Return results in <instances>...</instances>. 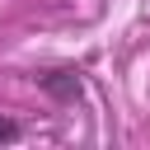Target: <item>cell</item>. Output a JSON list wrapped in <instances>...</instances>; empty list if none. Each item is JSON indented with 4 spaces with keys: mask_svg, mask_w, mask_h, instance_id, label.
<instances>
[{
    "mask_svg": "<svg viewBox=\"0 0 150 150\" xmlns=\"http://www.w3.org/2000/svg\"><path fill=\"white\" fill-rule=\"evenodd\" d=\"M66 80H56V75H42V84L52 89V94H61V98H80V80L70 75V70H61Z\"/></svg>",
    "mask_w": 150,
    "mask_h": 150,
    "instance_id": "6da1fadb",
    "label": "cell"
},
{
    "mask_svg": "<svg viewBox=\"0 0 150 150\" xmlns=\"http://www.w3.org/2000/svg\"><path fill=\"white\" fill-rule=\"evenodd\" d=\"M0 141H19V122H5L0 117Z\"/></svg>",
    "mask_w": 150,
    "mask_h": 150,
    "instance_id": "7a4b0ae2",
    "label": "cell"
}]
</instances>
